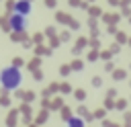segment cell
<instances>
[{
    "mask_svg": "<svg viewBox=\"0 0 131 127\" xmlns=\"http://www.w3.org/2000/svg\"><path fill=\"white\" fill-rule=\"evenodd\" d=\"M20 82H23V74H20V70L14 68V66L4 68V70L0 72V86H2L4 90H16V88L20 86Z\"/></svg>",
    "mask_w": 131,
    "mask_h": 127,
    "instance_id": "1",
    "label": "cell"
},
{
    "mask_svg": "<svg viewBox=\"0 0 131 127\" xmlns=\"http://www.w3.org/2000/svg\"><path fill=\"white\" fill-rule=\"evenodd\" d=\"M8 27H10L14 33H23V31H27L29 20H27L25 14H20V12H12V16L8 18Z\"/></svg>",
    "mask_w": 131,
    "mask_h": 127,
    "instance_id": "2",
    "label": "cell"
},
{
    "mask_svg": "<svg viewBox=\"0 0 131 127\" xmlns=\"http://www.w3.org/2000/svg\"><path fill=\"white\" fill-rule=\"evenodd\" d=\"M14 12H20V14L29 16V14L33 12V4H31V0H16V2H14Z\"/></svg>",
    "mask_w": 131,
    "mask_h": 127,
    "instance_id": "3",
    "label": "cell"
},
{
    "mask_svg": "<svg viewBox=\"0 0 131 127\" xmlns=\"http://www.w3.org/2000/svg\"><path fill=\"white\" fill-rule=\"evenodd\" d=\"M68 125H84V121H80V119H70Z\"/></svg>",
    "mask_w": 131,
    "mask_h": 127,
    "instance_id": "4",
    "label": "cell"
}]
</instances>
